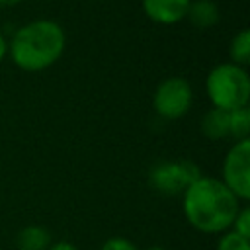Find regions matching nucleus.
I'll use <instances>...</instances> for the list:
<instances>
[{
    "label": "nucleus",
    "mask_w": 250,
    "mask_h": 250,
    "mask_svg": "<svg viewBox=\"0 0 250 250\" xmlns=\"http://www.w3.org/2000/svg\"><path fill=\"white\" fill-rule=\"evenodd\" d=\"M191 0H143V10L148 20L160 25H174L188 16Z\"/></svg>",
    "instance_id": "nucleus-7"
},
{
    "label": "nucleus",
    "mask_w": 250,
    "mask_h": 250,
    "mask_svg": "<svg viewBox=\"0 0 250 250\" xmlns=\"http://www.w3.org/2000/svg\"><path fill=\"white\" fill-rule=\"evenodd\" d=\"M217 250H250V242L242 236H238L236 232L229 230L221 236L219 244H217Z\"/></svg>",
    "instance_id": "nucleus-14"
},
{
    "label": "nucleus",
    "mask_w": 250,
    "mask_h": 250,
    "mask_svg": "<svg viewBox=\"0 0 250 250\" xmlns=\"http://www.w3.org/2000/svg\"><path fill=\"white\" fill-rule=\"evenodd\" d=\"M16 246L20 250H47L51 246V234L41 225H29L18 232Z\"/></svg>",
    "instance_id": "nucleus-9"
},
{
    "label": "nucleus",
    "mask_w": 250,
    "mask_h": 250,
    "mask_svg": "<svg viewBox=\"0 0 250 250\" xmlns=\"http://www.w3.org/2000/svg\"><path fill=\"white\" fill-rule=\"evenodd\" d=\"M20 2L21 0H0V8H10V6H16Z\"/></svg>",
    "instance_id": "nucleus-18"
},
{
    "label": "nucleus",
    "mask_w": 250,
    "mask_h": 250,
    "mask_svg": "<svg viewBox=\"0 0 250 250\" xmlns=\"http://www.w3.org/2000/svg\"><path fill=\"white\" fill-rule=\"evenodd\" d=\"M221 182L238 199H250V139L236 141L227 152Z\"/></svg>",
    "instance_id": "nucleus-6"
},
{
    "label": "nucleus",
    "mask_w": 250,
    "mask_h": 250,
    "mask_svg": "<svg viewBox=\"0 0 250 250\" xmlns=\"http://www.w3.org/2000/svg\"><path fill=\"white\" fill-rule=\"evenodd\" d=\"M230 230L236 232L238 236L250 240V209L248 207H240L232 225H230Z\"/></svg>",
    "instance_id": "nucleus-13"
},
{
    "label": "nucleus",
    "mask_w": 250,
    "mask_h": 250,
    "mask_svg": "<svg viewBox=\"0 0 250 250\" xmlns=\"http://www.w3.org/2000/svg\"><path fill=\"white\" fill-rule=\"evenodd\" d=\"M199 176V168L189 160H164L152 166L148 180L158 193L176 195L184 193L186 188Z\"/></svg>",
    "instance_id": "nucleus-5"
},
{
    "label": "nucleus",
    "mask_w": 250,
    "mask_h": 250,
    "mask_svg": "<svg viewBox=\"0 0 250 250\" xmlns=\"http://www.w3.org/2000/svg\"><path fill=\"white\" fill-rule=\"evenodd\" d=\"M6 55H8V41H6V37L0 33V62L4 61Z\"/></svg>",
    "instance_id": "nucleus-17"
},
{
    "label": "nucleus",
    "mask_w": 250,
    "mask_h": 250,
    "mask_svg": "<svg viewBox=\"0 0 250 250\" xmlns=\"http://www.w3.org/2000/svg\"><path fill=\"white\" fill-rule=\"evenodd\" d=\"M229 53H230V59L234 64L246 68V64L250 62V31L248 29H240L232 37Z\"/></svg>",
    "instance_id": "nucleus-12"
},
{
    "label": "nucleus",
    "mask_w": 250,
    "mask_h": 250,
    "mask_svg": "<svg viewBox=\"0 0 250 250\" xmlns=\"http://www.w3.org/2000/svg\"><path fill=\"white\" fill-rule=\"evenodd\" d=\"M66 47L64 29L53 20H35L14 31L8 43L12 62L25 72H39L55 64Z\"/></svg>",
    "instance_id": "nucleus-2"
},
{
    "label": "nucleus",
    "mask_w": 250,
    "mask_h": 250,
    "mask_svg": "<svg viewBox=\"0 0 250 250\" xmlns=\"http://www.w3.org/2000/svg\"><path fill=\"white\" fill-rule=\"evenodd\" d=\"M193 102L191 84L182 76H170L162 80L152 96L154 111L164 119H180L184 117Z\"/></svg>",
    "instance_id": "nucleus-4"
},
{
    "label": "nucleus",
    "mask_w": 250,
    "mask_h": 250,
    "mask_svg": "<svg viewBox=\"0 0 250 250\" xmlns=\"http://www.w3.org/2000/svg\"><path fill=\"white\" fill-rule=\"evenodd\" d=\"M47 250H78L72 242H66V240H61V242H53Z\"/></svg>",
    "instance_id": "nucleus-16"
},
{
    "label": "nucleus",
    "mask_w": 250,
    "mask_h": 250,
    "mask_svg": "<svg viewBox=\"0 0 250 250\" xmlns=\"http://www.w3.org/2000/svg\"><path fill=\"white\" fill-rule=\"evenodd\" d=\"M182 195V207L188 223L205 234L229 230L240 209V199L221 180L211 176H199Z\"/></svg>",
    "instance_id": "nucleus-1"
},
{
    "label": "nucleus",
    "mask_w": 250,
    "mask_h": 250,
    "mask_svg": "<svg viewBox=\"0 0 250 250\" xmlns=\"http://www.w3.org/2000/svg\"><path fill=\"white\" fill-rule=\"evenodd\" d=\"M201 133L207 139L219 141L229 137V111L225 109H209L201 119Z\"/></svg>",
    "instance_id": "nucleus-10"
},
{
    "label": "nucleus",
    "mask_w": 250,
    "mask_h": 250,
    "mask_svg": "<svg viewBox=\"0 0 250 250\" xmlns=\"http://www.w3.org/2000/svg\"><path fill=\"white\" fill-rule=\"evenodd\" d=\"M207 96L217 109L232 111L248 105L250 100V76L244 66L234 62H223L211 68L207 74Z\"/></svg>",
    "instance_id": "nucleus-3"
},
{
    "label": "nucleus",
    "mask_w": 250,
    "mask_h": 250,
    "mask_svg": "<svg viewBox=\"0 0 250 250\" xmlns=\"http://www.w3.org/2000/svg\"><path fill=\"white\" fill-rule=\"evenodd\" d=\"M186 18H189L193 27L209 29L219 21L221 14H219V6L213 0H195V2L189 4V10H188Z\"/></svg>",
    "instance_id": "nucleus-8"
},
{
    "label": "nucleus",
    "mask_w": 250,
    "mask_h": 250,
    "mask_svg": "<svg viewBox=\"0 0 250 250\" xmlns=\"http://www.w3.org/2000/svg\"><path fill=\"white\" fill-rule=\"evenodd\" d=\"M146 250H166V248H162V246H150V248H146Z\"/></svg>",
    "instance_id": "nucleus-19"
},
{
    "label": "nucleus",
    "mask_w": 250,
    "mask_h": 250,
    "mask_svg": "<svg viewBox=\"0 0 250 250\" xmlns=\"http://www.w3.org/2000/svg\"><path fill=\"white\" fill-rule=\"evenodd\" d=\"M100 250H139L129 238H123V236H111L107 238Z\"/></svg>",
    "instance_id": "nucleus-15"
},
{
    "label": "nucleus",
    "mask_w": 250,
    "mask_h": 250,
    "mask_svg": "<svg viewBox=\"0 0 250 250\" xmlns=\"http://www.w3.org/2000/svg\"><path fill=\"white\" fill-rule=\"evenodd\" d=\"M250 109L248 105L229 111V137L236 141L250 139Z\"/></svg>",
    "instance_id": "nucleus-11"
}]
</instances>
